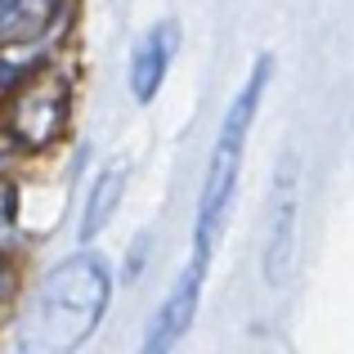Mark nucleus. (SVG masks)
Segmentation results:
<instances>
[{
  "label": "nucleus",
  "instance_id": "39448f33",
  "mask_svg": "<svg viewBox=\"0 0 354 354\" xmlns=\"http://www.w3.org/2000/svg\"><path fill=\"white\" fill-rule=\"evenodd\" d=\"M171 54H175V23H157L135 45V54H130V95L139 104L157 99V90L166 81V68H171Z\"/></svg>",
  "mask_w": 354,
  "mask_h": 354
},
{
  "label": "nucleus",
  "instance_id": "7ed1b4c3",
  "mask_svg": "<svg viewBox=\"0 0 354 354\" xmlns=\"http://www.w3.org/2000/svg\"><path fill=\"white\" fill-rule=\"evenodd\" d=\"M296 247H301V157L283 153L269 189V229H265V251H260V274L265 287H287L296 269Z\"/></svg>",
  "mask_w": 354,
  "mask_h": 354
},
{
  "label": "nucleus",
  "instance_id": "f257e3e1",
  "mask_svg": "<svg viewBox=\"0 0 354 354\" xmlns=\"http://www.w3.org/2000/svg\"><path fill=\"white\" fill-rule=\"evenodd\" d=\"M113 296V274L95 251H77L41 278L18 328V350L27 354H68L99 328Z\"/></svg>",
  "mask_w": 354,
  "mask_h": 354
},
{
  "label": "nucleus",
  "instance_id": "f03ea898",
  "mask_svg": "<svg viewBox=\"0 0 354 354\" xmlns=\"http://www.w3.org/2000/svg\"><path fill=\"white\" fill-rule=\"evenodd\" d=\"M269 72H274V59H269V54H260L256 68H251V77H247V86L234 95L225 121H220L216 148H211V162H207V180H202V193H198L193 256H207L211 260V247H216L220 229H225L229 202H234V193H238V171H242V153H247V135H251V121H256V113H260V99H265Z\"/></svg>",
  "mask_w": 354,
  "mask_h": 354
},
{
  "label": "nucleus",
  "instance_id": "0eeeda50",
  "mask_svg": "<svg viewBox=\"0 0 354 354\" xmlns=\"http://www.w3.org/2000/svg\"><path fill=\"white\" fill-rule=\"evenodd\" d=\"M63 121V90H32L14 108V130L27 144H45Z\"/></svg>",
  "mask_w": 354,
  "mask_h": 354
},
{
  "label": "nucleus",
  "instance_id": "423d86ee",
  "mask_svg": "<svg viewBox=\"0 0 354 354\" xmlns=\"http://www.w3.org/2000/svg\"><path fill=\"white\" fill-rule=\"evenodd\" d=\"M121 193H126V162H113L95 175V189H90V198H86V216H81V229H77L81 242H95L108 229V220H113L117 207H121Z\"/></svg>",
  "mask_w": 354,
  "mask_h": 354
},
{
  "label": "nucleus",
  "instance_id": "20e7f679",
  "mask_svg": "<svg viewBox=\"0 0 354 354\" xmlns=\"http://www.w3.org/2000/svg\"><path fill=\"white\" fill-rule=\"evenodd\" d=\"M202 278H207V256H193V260H189V269L175 278V287H171V296L162 301V310L153 314V328H148V337H144V350H148V354L171 350L175 341L189 332L193 314H198Z\"/></svg>",
  "mask_w": 354,
  "mask_h": 354
},
{
  "label": "nucleus",
  "instance_id": "6e6552de",
  "mask_svg": "<svg viewBox=\"0 0 354 354\" xmlns=\"http://www.w3.org/2000/svg\"><path fill=\"white\" fill-rule=\"evenodd\" d=\"M9 220H14V189L0 184V238L9 234Z\"/></svg>",
  "mask_w": 354,
  "mask_h": 354
}]
</instances>
